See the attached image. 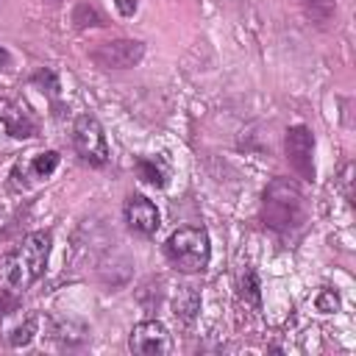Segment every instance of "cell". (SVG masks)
<instances>
[{"mask_svg": "<svg viewBox=\"0 0 356 356\" xmlns=\"http://www.w3.org/2000/svg\"><path fill=\"white\" fill-rule=\"evenodd\" d=\"M50 234L47 231H33L28 234L6 259H3V267H0V275L3 281L11 286V289H28L31 284H36L47 267V259H50Z\"/></svg>", "mask_w": 356, "mask_h": 356, "instance_id": "1", "label": "cell"}, {"mask_svg": "<svg viewBox=\"0 0 356 356\" xmlns=\"http://www.w3.org/2000/svg\"><path fill=\"white\" fill-rule=\"evenodd\" d=\"M303 217H306V203H303L300 186L289 178H275L264 189V200H261L264 225L284 234V231L298 228L303 222Z\"/></svg>", "mask_w": 356, "mask_h": 356, "instance_id": "2", "label": "cell"}, {"mask_svg": "<svg viewBox=\"0 0 356 356\" xmlns=\"http://www.w3.org/2000/svg\"><path fill=\"white\" fill-rule=\"evenodd\" d=\"M164 253H167V259L175 270L203 273L209 267V259H211V242H209L206 228L184 225V228L172 231L170 239L164 242Z\"/></svg>", "mask_w": 356, "mask_h": 356, "instance_id": "3", "label": "cell"}, {"mask_svg": "<svg viewBox=\"0 0 356 356\" xmlns=\"http://www.w3.org/2000/svg\"><path fill=\"white\" fill-rule=\"evenodd\" d=\"M72 145L75 153L92 164V167H106L108 164V142L103 134V125L92 114H81L72 125Z\"/></svg>", "mask_w": 356, "mask_h": 356, "instance_id": "4", "label": "cell"}, {"mask_svg": "<svg viewBox=\"0 0 356 356\" xmlns=\"http://www.w3.org/2000/svg\"><path fill=\"white\" fill-rule=\"evenodd\" d=\"M145 56V44L136 39H114V42H100L97 47L89 50V58L103 67V70H128L139 64Z\"/></svg>", "mask_w": 356, "mask_h": 356, "instance_id": "5", "label": "cell"}, {"mask_svg": "<svg viewBox=\"0 0 356 356\" xmlns=\"http://www.w3.org/2000/svg\"><path fill=\"white\" fill-rule=\"evenodd\" d=\"M284 150H286V161L292 164V170L312 181L314 178V136L306 125H295L286 131V139H284Z\"/></svg>", "mask_w": 356, "mask_h": 356, "instance_id": "6", "label": "cell"}, {"mask_svg": "<svg viewBox=\"0 0 356 356\" xmlns=\"http://www.w3.org/2000/svg\"><path fill=\"white\" fill-rule=\"evenodd\" d=\"M128 348L139 356H161L170 350V331L159 320H142L131 328Z\"/></svg>", "mask_w": 356, "mask_h": 356, "instance_id": "7", "label": "cell"}, {"mask_svg": "<svg viewBox=\"0 0 356 356\" xmlns=\"http://www.w3.org/2000/svg\"><path fill=\"white\" fill-rule=\"evenodd\" d=\"M122 214H125V225L139 236H153L159 231V209L145 195H131L125 200Z\"/></svg>", "mask_w": 356, "mask_h": 356, "instance_id": "8", "label": "cell"}, {"mask_svg": "<svg viewBox=\"0 0 356 356\" xmlns=\"http://www.w3.org/2000/svg\"><path fill=\"white\" fill-rule=\"evenodd\" d=\"M0 122H3L6 134L14 136V139H31V136H36V122L14 100H6V97L0 100Z\"/></svg>", "mask_w": 356, "mask_h": 356, "instance_id": "9", "label": "cell"}, {"mask_svg": "<svg viewBox=\"0 0 356 356\" xmlns=\"http://www.w3.org/2000/svg\"><path fill=\"white\" fill-rule=\"evenodd\" d=\"M28 170H31V175L33 178H47L56 167H58V153L56 150H44V153H36L28 164H25Z\"/></svg>", "mask_w": 356, "mask_h": 356, "instance_id": "10", "label": "cell"}, {"mask_svg": "<svg viewBox=\"0 0 356 356\" xmlns=\"http://www.w3.org/2000/svg\"><path fill=\"white\" fill-rule=\"evenodd\" d=\"M136 172H139V178H142L145 184H150V186H161V184H164V172H161V167H159L156 159H139V161H136Z\"/></svg>", "mask_w": 356, "mask_h": 356, "instance_id": "11", "label": "cell"}, {"mask_svg": "<svg viewBox=\"0 0 356 356\" xmlns=\"http://www.w3.org/2000/svg\"><path fill=\"white\" fill-rule=\"evenodd\" d=\"M303 6V11L317 19V22H328L334 17V0H298Z\"/></svg>", "mask_w": 356, "mask_h": 356, "instance_id": "12", "label": "cell"}, {"mask_svg": "<svg viewBox=\"0 0 356 356\" xmlns=\"http://www.w3.org/2000/svg\"><path fill=\"white\" fill-rule=\"evenodd\" d=\"M33 334H36V317L31 314V317H25V323H19V325L8 334V342H11L14 348H19V345H28V342L33 339Z\"/></svg>", "mask_w": 356, "mask_h": 356, "instance_id": "13", "label": "cell"}, {"mask_svg": "<svg viewBox=\"0 0 356 356\" xmlns=\"http://www.w3.org/2000/svg\"><path fill=\"white\" fill-rule=\"evenodd\" d=\"M314 306H317V312L331 314V312L339 309V295H337L331 286H323V289L317 292V298H314Z\"/></svg>", "mask_w": 356, "mask_h": 356, "instance_id": "14", "label": "cell"}, {"mask_svg": "<svg viewBox=\"0 0 356 356\" xmlns=\"http://www.w3.org/2000/svg\"><path fill=\"white\" fill-rule=\"evenodd\" d=\"M72 19H75V25H78V28H86V25H103V17H100L92 6H78Z\"/></svg>", "mask_w": 356, "mask_h": 356, "instance_id": "15", "label": "cell"}, {"mask_svg": "<svg viewBox=\"0 0 356 356\" xmlns=\"http://www.w3.org/2000/svg\"><path fill=\"white\" fill-rule=\"evenodd\" d=\"M242 289H248V295L253 298V303L259 300V284H256V275H253V270H248V273L242 275Z\"/></svg>", "mask_w": 356, "mask_h": 356, "instance_id": "16", "label": "cell"}, {"mask_svg": "<svg viewBox=\"0 0 356 356\" xmlns=\"http://www.w3.org/2000/svg\"><path fill=\"white\" fill-rule=\"evenodd\" d=\"M114 6H117V11L122 17H131L136 11V0H114Z\"/></svg>", "mask_w": 356, "mask_h": 356, "instance_id": "17", "label": "cell"}, {"mask_svg": "<svg viewBox=\"0 0 356 356\" xmlns=\"http://www.w3.org/2000/svg\"><path fill=\"white\" fill-rule=\"evenodd\" d=\"M8 67H11V56L6 47H0V70H8Z\"/></svg>", "mask_w": 356, "mask_h": 356, "instance_id": "18", "label": "cell"}, {"mask_svg": "<svg viewBox=\"0 0 356 356\" xmlns=\"http://www.w3.org/2000/svg\"><path fill=\"white\" fill-rule=\"evenodd\" d=\"M53 3H56V0H53Z\"/></svg>", "mask_w": 356, "mask_h": 356, "instance_id": "19", "label": "cell"}]
</instances>
